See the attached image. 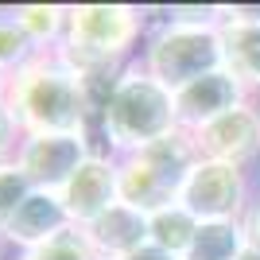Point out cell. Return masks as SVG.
Instances as JSON below:
<instances>
[{"instance_id":"1","label":"cell","mask_w":260,"mask_h":260,"mask_svg":"<svg viewBox=\"0 0 260 260\" xmlns=\"http://www.w3.org/2000/svg\"><path fill=\"white\" fill-rule=\"evenodd\" d=\"M8 105L20 117L23 132H89L98 124L93 93L54 51L35 54L31 62L12 74Z\"/></svg>"},{"instance_id":"2","label":"cell","mask_w":260,"mask_h":260,"mask_svg":"<svg viewBox=\"0 0 260 260\" xmlns=\"http://www.w3.org/2000/svg\"><path fill=\"white\" fill-rule=\"evenodd\" d=\"M175 128H179L175 93L159 86L136 58L117 78V86L109 89L105 105L98 113V132L105 140V152L120 159V155H132L163 136H171Z\"/></svg>"},{"instance_id":"3","label":"cell","mask_w":260,"mask_h":260,"mask_svg":"<svg viewBox=\"0 0 260 260\" xmlns=\"http://www.w3.org/2000/svg\"><path fill=\"white\" fill-rule=\"evenodd\" d=\"M198 163V144L190 132L175 128L171 136L148 144L132 155L117 159V175H120V202L140 214H155V210L179 202L190 167Z\"/></svg>"},{"instance_id":"4","label":"cell","mask_w":260,"mask_h":260,"mask_svg":"<svg viewBox=\"0 0 260 260\" xmlns=\"http://www.w3.org/2000/svg\"><path fill=\"white\" fill-rule=\"evenodd\" d=\"M140 66L159 86L179 93L183 86L221 70V39H217V27L163 23L159 31L148 35V43L140 51Z\"/></svg>"},{"instance_id":"5","label":"cell","mask_w":260,"mask_h":260,"mask_svg":"<svg viewBox=\"0 0 260 260\" xmlns=\"http://www.w3.org/2000/svg\"><path fill=\"white\" fill-rule=\"evenodd\" d=\"M179 206H186L198 221H241L245 210L252 206L249 171L198 155V163L190 167L183 190H179Z\"/></svg>"},{"instance_id":"6","label":"cell","mask_w":260,"mask_h":260,"mask_svg":"<svg viewBox=\"0 0 260 260\" xmlns=\"http://www.w3.org/2000/svg\"><path fill=\"white\" fill-rule=\"evenodd\" d=\"M89 152H98L89 132H31L23 136L16 163L39 190H62L70 175L86 163Z\"/></svg>"},{"instance_id":"7","label":"cell","mask_w":260,"mask_h":260,"mask_svg":"<svg viewBox=\"0 0 260 260\" xmlns=\"http://www.w3.org/2000/svg\"><path fill=\"white\" fill-rule=\"evenodd\" d=\"M198 155L202 159H221L233 167H245L260 155V105L256 98H249L245 105L229 109L225 117H217L214 124L194 132Z\"/></svg>"},{"instance_id":"8","label":"cell","mask_w":260,"mask_h":260,"mask_svg":"<svg viewBox=\"0 0 260 260\" xmlns=\"http://www.w3.org/2000/svg\"><path fill=\"white\" fill-rule=\"evenodd\" d=\"M62 206L78 229L89 225L98 214H105L113 202H120V175H117V155L109 152H89L86 163L70 175V183L58 190Z\"/></svg>"},{"instance_id":"9","label":"cell","mask_w":260,"mask_h":260,"mask_svg":"<svg viewBox=\"0 0 260 260\" xmlns=\"http://www.w3.org/2000/svg\"><path fill=\"white\" fill-rule=\"evenodd\" d=\"M217 39H221V70L249 98H256L260 93V8H225Z\"/></svg>"},{"instance_id":"10","label":"cell","mask_w":260,"mask_h":260,"mask_svg":"<svg viewBox=\"0 0 260 260\" xmlns=\"http://www.w3.org/2000/svg\"><path fill=\"white\" fill-rule=\"evenodd\" d=\"M245 101H249V93L225 70H214V74L198 78V82H190L175 93V117H179V128L194 136L198 128L214 124L217 117H225L229 109L245 105Z\"/></svg>"},{"instance_id":"11","label":"cell","mask_w":260,"mask_h":260,"mask_svg":"<svg viewBox=\"0 0 260 260\" xmlns=\"http://www.w3.org/2000/svg\"><path fill=\"white\" fill-rule=\"evenodd\" d=\"M66 229H74V221H70V214H66V206H62V194L35 186L31 194L23 198V206L16 210L12 225L4 229L0 241L12 245L16 252H27V249H39L47 241L62 237Z\"/></svg>"},{"instance_id":"12","label":"cell","mask_w":260,"mask_h":260,"mask_svg":"<svg viewBox=\"0 0 260 260\" xmlns=\"http://www.w3.org/2000/svg\"><path fill=\"white\" fill-rule=\"evenodd\" d=\"M82 237L98 260H124L148 245V214L124 206V202H113L105 214L82 225Z\"/></svg>"},{"instance_id":"13","label":"cell","mask_w":260,"mask_h":260,"mask_svg":"<svg viewBox=\"0 0 260 260\" xmlns=\"http://www.w3.org/2000/svg\"><path fill=\"white\" fill-rule=\"evenodd\" d=\"M198 225H202V221L186 206L171 202V206L148 214V245H155V249H163V252H171V256L183 260L186 249H190V241H194V233H198Z\"/></svg>"},{"instance_id":"14","label":"cell","mask_w":260,"mask_h":260,"mask_svg":"<svg viewBox=\"0 0 260 260\" xmlns=\"http://www.w3.org/2000/svg\"><path fill=\"white\" fill-rule=\"evenodd\" d=\"M249 249L241 221H202L183 260H241Z\"/></svg>"},{"instance_id":"15","label":"cell","mask_w":260,"mask_h":260,"mask_svg":"<svg viewBox=\"0 0 260 260\" xmlns=\"http://www.w3.org/2000/svg\"><path fill=\"white\" fill-rule=\"evenodd\" d=\"M12 16L39 51H54L66 35L70 4H20V8H12Z\"/></svg>"},{"instance_id":"16","label":"cell","mask_w":260,"mask_h":260,"mask_svg":"<svg viewBox=\"0 0 260 260\" xmlns=\"http://www.w3.org/2000/svg\"><path fill=\"white\" fill-rule=\"evenodd\" d=\"M35 54H43V51H39V47L27 39V31L16 23L12 8L0 12V70H4V74H16V70H23V66L31 62Z\"/></svg>"},{"instance_id":"17","label":"cell","mask_w":260,"mask_h":260,"mask_svg":"<svg viewBox=\"0 0 260 260\" xmlns=\"http://www.w3.org/2000/svg\"><path fill=\"white\" fill-rule=\"evenodd\" d=\"M35 186L31 179L20 171V163H0V237H4V229L12 225V217H16V210L23 206V198L31 194Z\"/></svg>"},{"instance_id":"18","label":"cell","mask_w":260,"mask_h":260,"mask_svg":"<svg viewBox=\"0 0 260 260\" xmlns=\"http://www.w3.org/2000/svg\"><path fill=\"white\" fill-rule=\"evenodd\" d=\"M16 260H98L93 256V249L86 245V237H82V229H66L62 237L47 241V245H39V249H27V252H16Z\"/></svg>"},{"instance_id":"19","label":"cell","mask_w":260,"mask_h":260,"mask_svg":"<svg viewBox=\"0 0 260 260\" xmlns=\"http://www.w3.org/2000/svg\"><path fill=\"white\" fill-rule=\"evenodd\" d=\"M23 136H27V132H23L20 117L12 113L8 101H0V163H12V159H16Z\"/></svg>"},{"instance_id":"20","label":"cell","mask_w":260,"mask_h":260,"mask_svg":"<svg viewBox=\"0 0 260 260\" xmlns=\"http://www.w3.org/2000/svg\"><path fill=\"white\" fill-rule=\"evenodd\" d=\"M241 225H245V241H249V249H256V252H260V194L252 198V206L245 210Z\"/></svg>"},{"instance_id":"21","label":"cell","mask_w":260,"mask_h":260,"mask_svg":"<svg viewBox=\"0 0 260 260\" xmlns=\"http://www.w3.org/2000/svg\"><path fill=\"white\" fill-rule=\"evenodd\" d=\"M124 260H179V256H171V252H163V249H155V245H144V249H136L132 256H124Z\"/></svg>"},{"instance_id":"22","label":"cell","mask_w":260,"mask_h":260,"mask_svg":"<svg viewBox=\"0 0 260 260\" xmlns=\"http://www.w3.org/2000/svg\"><path fill=\"white\" fill-rule=\"evenodd\" d=\"M8 86H12V74L0 70V101H8Z\"/></svg>"},{"instance_id":"23","label":"cell","mask_w":260,"mask_h":260,"mask_svg":"<svg viewBox=\"0 0 260 260\" xmlns=\"http://www.w3.org/2000/svg\"><path fill=\"white\" fill-rule=\"evenodd\" d=\"M241 260H260V252L256 249H245V252H241Z\"/></svg>"},{"instance_id":"24","label":"cell","mask_w":260,"mask_h":260,"mask_svg":"<svg viewBox=\"0 0 260 260\" xmlns=\"http://www.w3.org/2000/svg\"><path fill=\"white\" fill-rule=\"evenodd\" d=\"M0 260H8V256H0Z\"/></svg>"}]
</instances>
